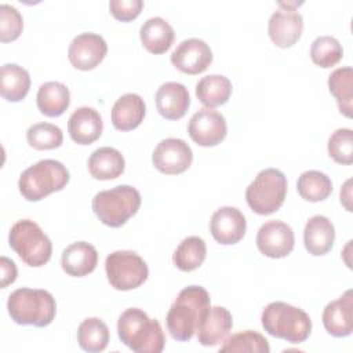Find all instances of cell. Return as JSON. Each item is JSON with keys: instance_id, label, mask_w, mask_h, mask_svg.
I'll return each instance as SVG.
<instances>
[{"instance_id": "1", "label": "cell", "mask_w": 353, "mask_h": 353, "mask_svg": "<svg viewBox=\"0 0 353 353\" xmlns=\"http://www.w3.org/2000/svg\"><path fill=\"white\" fill-rule=\"evenodd\" d=\"M210 306L211 299L205 288L189 285L181 290L165 317L171 336L181 342L192 339L201 316Z\"/></svg>"}, {"instance_id": "2", "label": "cell", "mask_w": 353, "mask_h": 353, "mask_svg": "<svg viewBox=\"0 0 353 353\" xmlns=\"http://www.w3.org/2000/svg\"><path fill=\"white\" fill-rule=\"evenodd\" d=\"M120 341L137 353H160L165 345V336L160 323L138 307L124 310L117 321Z\"/></svg>"}, {"instance_id": "3", "label": "cell", "mask_w": 353, "mask_h": 353, "mask_svg": "<svg viewBox=\"0 0 353 353\" xmlns=\"http://www.w3.org/2000/svg\"><path fill=\"white\" fill-rule=\"evenodd\" d=\"M7 310L17 324L46 327L57 313L55 298L46 290L18 288L7 299Z\"/></svg>"}, {"instance_id": "4", "label": "cell", "mask_w": 353, "mask_h": 353, "mask_svg": "<svg viewBox=\"0 0 353 353\" xmlns=\"http://www.w3.org/2000/svg\"><path fill=\"white\" fill-rule=\"evenodd\" d=\"M265 331L291 343L305 342L312 331V320L301 307L276 301L270 302L261 316Z\"/></svg>"}, {"instance_id": "5", "label": "cell", "mask_w": 353, "mask_h": 353, "mask_svg": "<svg viewBox=\"0 0 353 353\" xmlns=\"http://www.w3.org/2000/svg\"><path fill=\"white\" fill-rule=\"evenodd\" d=\"M69 178V171L61 161L44 159L21 174L18 188L26 200L39 201L50 193L62 190Z\"/></svg>"}, {"instance_id": "6", "label": "cell", "mask_w": 353, "mask_h": 353, "mask_svg": "<svg viewBox=\"0 0 353 353\" xmlns=\"http://www.w3.org/2000/svg\"><path fill=\"white\" fill-rule=\"evenodd\" d=\"M91 205L94 214L103 225L120 228L139 210L141 193L131 185H119L98 192Z\"/></svg>"}, {"instance_id": "7", "label": "cell", "mask_w": 353, "mask_h": 353, "mask_svg": "<svg viewBox=\"0 0 353 353\" xmlns=\"http://www.w3.org/2000/svg\"><path fill=\"white\" fill-rule=\"evenodd\" d=\"M10 247L29 266L40 268L46 265L52 254V244L41 228L30 221H17L8 233Z\"/></svg>"}, {"instance_id": "8", "label": "cell", "mask_w": 353, "mask_h": 353, "mask_svg": "<svg viewBox=\"0 0 353 353\" xmlns=\"http://www.w3.org/2000/svg\"><path fill=\"white\" fill-rule=\"evenodd\" d=\"M285 194V175L277 168H265L248 185L245 200L255 214L270 215L283 205Z\"/></svg>"}, {"instance_id": "9", "label": "cell", "mask_w": 353, "mask_h": 353, "mask_svg": "<svg viewBox=\"0 0 353 353\" xmlns=\"http://www.w3.org/2000/svg\"><path fill=\"white\" fill-rule=\"evenodd\" d=\"M105 270L110 285L128 291L143 284L149 276L146 262L134 251H114L106 256Z\"/></svg>"}, {"instance_id": "10", "label": "cell", "mask_w": 353, "mask_h": 353, "mask_svg": "<svg viewBox=\"0 0 353 353\" xmlns=\"http://www.w3.org/2000/svg\"><path fill=\"white\" fill-rule=\"evenodd\" d=\"M152 161L160 172L176 175L190 167L193 161V152L183 139L165 138L154 148Z\"/></svg>"}, {"instance_id": "11", "label": "cell", "mask_w": 353, "mask_h": 353, "mask_svg": "<svg viewBox=\"0 0 353 353\" xmlns=\"http://www.w3.org/2000/svg\"><path fill=\"white\" fill-rule=\"evenodd\" d=\"M188 132L197 145L208 148L215 146L225 139L228 125L223 114L214 109L203 108L190 117Z\"/></svg>"}, {"instance_id": "12", "label": "cell", "mask_w": 353, "mask_h": 353, "mask_svg": "<svg viewBox=\"0 0 353 353\" xmlns=\"http://www.w3.org/2000/svg\"><path fill=\"white\" fill-rule=\"evenodd\" d=\"M106 52L108 44L105 39L97 33L85 32L70 41L68 58L76 69L91 70L103 61Z\"/></svg>"}, {"instance_id": "13", "label": "cell", "mask_w": 353, "mask_h": 353, "mask_svg": "<svg viewBox=\"0 0 353 353\" xmlns=\"http://www.w3.org/2000/svg\"><path fill=\"white\" fill-rule=\"evenodd\" d=\"M294 232L283 221L265 222L256 233V247L269 258L287 256L294 250Z\"/></svg>"}, {"instance_id": "14", "label": "cell", "mask_w": 353, "mask_h": 353, "mask_svg": "<svg viewBox=\"0 0 353 353\" xmlns=\"http://www.w3.org/2000/svg\"><path fill=\"white\" fill-rule=\"evenodd\" d=\"M212 62V51L201 39H186L181 41L171 54V63L188 74L203 73Z\"/></svg>"}, {"instance_id": "15", "label": "cell", "mask_w": 353, "mask_h": 353, "mask_svg": "<svg viewBox=\"0 0 353 353\" xmlns=\"http://www.w3.org/2000/svg\"><path fill=\"white\" fill-rule=\"evenodd\" d=\"M302 30L303 18L296 10L281 7L269 18V37L280 48H288L294 46L299 40Z\"/></svg>"}, {"instance_id": "16", "label": "cell", "mask_w": 353, "mask_h": 353, "mask_svg": "<svg viewBox=\"0 0 353 353\" xmlns=\"http://www.w3.org/2000/svg\"><path fill=\"white\" fill-rule=\"evenodd\" d=\"M247 229V221L243 212L236 207H221L218 208L210 222V230L212 237L225 245L239 243Z\"/></svg>"}, {"instance_id": "17", "label": "cell", "mask_w": 353, "mask_h": 353, "mask_svg": "<svg viewBox=\"0 0 353 353\" xmlns=\"http://www.w3.org/2000/svg\"><path fill=\"white\" fill-rule=\"evenodd\" d=\"M233 327L230 312L223 306H210L201 316L196 334L203 346H215L226 338Z\"/></svg>"}, {"instance_id": "18", "label": "cell", "mask_w": 353, "mask_h": 353, "mask_svg": "<svg viewBox=\"0 0 353 353\" xmlns=\"http://www.w3.org/2000/svg\"><path fill=\"white\" fill-rule=\"evenodd\" d=\"M323 324L327 332L343 338L353 331V294L347 290L342 296L331 301L323 310Z\"/></svg>"}, {"instance_id": "19", "label": "cell", "mask_w": 353, "mask_h": 353, "mask_svg": "<svg viewBox=\"0 0 353 353\" xmlns=\"http://www.w3.org/2000/svg\"><path fill=\"white\" fill-rule=\"evenodd\" d=\"M103 130L101 114L88 106L76 109L68 120V131L70 138L79 145H90L95 142Z\"/></svg>"}, {"instance_id": "20", "label": "cell", "mask_w": 353, "mask_h": 353, "mask_svg": "<svg viewBox=\"0 0 353 353\" xmlns=\"http://www.w3.org/2000/svg\"><path fill=\"white\" fill-rule=\"evenodd\" d=\"M190 105L188 88L176 81L161 84L156 92V108L167 120H178L185 116Z\"/></svg>"}, {"instance_id": "21", "label": "cell", "mask_w": 353, "mask_h": 353, "mask_svg": "<svg viewBox=\"0 0 353 353\" xmlns=\"http://www.w3.org/2000/svg\"><path fill=\"white\" fill-rule=\"evenodd\" d=\"M98 263L97 248L87 241H77L68 245L61 256L62 269L73 277H83L94 272Z\"/></svg>"}, {"instance_id": "22", "label": "cell", "mask_w": 353, "mask_h": 353, "mask_svg": "<svg viewBox=\"0 0 353 353\" xmlns=\"http://www.w3.org/2000/svg\"><path fill=\"white\" fill-rule=\"evenodd\" d=\"M335 240V228L324 215L309 218L303 230V243L309 254L314 256L325 255L331 251Z\"/></svg>"}, {"instance_id": "23", "label": "cell", "mask_w": 353, "mask_h": 353, "mask_svg": "<svg viewBox=\"0 0 353 353\" xmlns=\"http://www.w3.org/2000/svg\"><path fill=\"white\" fill-rule=\"evenodd\" d=\"M146 113L143 99L134 92L121 95L112 108V124L116 130L130 131L137 128Z\"/></svg>"}, {"instance_id": "24", "label": "cell", "mask_w": 353, "mask_h": 353, "mask_svg": "<svg viewBox=\"0 0 353 353\" xmlns=\"http://www.w3.org/2000/svg\"><path fill=\"white\" fill-rule=\"evenodd\" d=\"M90 174L99 181H109L120 176L124 172L123 154L110 146H102L91 153L87 161Z\"/></svg>"}, {"instance_id": "25", "label": "cell", "mask_w": 353, "mask_h": 353, "mask_svg": "<svg viewBox=\"0 0 353 353\" xmlns=\"http://www.w3.org/2000/svg\"><path fill=\"white\" fill-rule=\"evenodd\" d=\"M139 37L149 52L164 54L171 47L175 33L172 26L164 18L152 17L142 23Z\"/></svg>"}, {"instance_id": "26", "label": "cell", "mask_w": 353, "mask_h": 353, "mask_svg": "<svg viewBox=\"0 0 353 353\" xmlns=\"http://www.w3.org/2000/svg\"><path fill=\"white\" fill-rule=\"evenodd\" d=\"M36 102L39 110L48 117L61 116L70 103L69 88L59 81H47L40 85Z\"/></svg>"}, {"instance_id": "27", "label": "cell", "mask_w": 353, "mask_h": 353, "mask_svg": "<svg viewBox=\"0 0 353 353\" xmlns=\"http://www.w3.org/2000/svg\"><path fill=\"white\" fill-rule=\"evenodd\" d=\"M30 88L29 72L17 63H4L0 69V94L10 102L23 99Z\"/></svg>"}, {"instance_id": "28", "label": "cell", "mask_w": 353, "mask_h": 353, "mask_svg": "<svg viewBox=\"0 0 353 353\" xmlns=\"http://www.w3.org/2000/svg\"><path fill=\"white\" fill-rule=\"evenodd\" d=\"M232 94V83L226 76L208 74L201 77L196 84V97L199 101L212 109L228 102Z\"/></svg>"}, {"instance_id": "29", "label": "cell", "mask_w": 353, "mask_h": 353, "mask_svg": "<svg viewBox=\"0 0 353 353\" xmlns=\"http://www.w3.org/2000/svg\"><path fill=\"white\" fill-rule=\"evenodd\" d=\"M328 90L335 97L339 112L352 117L353 110V69L343 66L335 69L328 77Z\"/></svg>"}, {"instance_id": "30", "label": "cell", "mask_w": 353, "mask_h": 353, "mask_svg": "<svg viewBox=\"0 0 353 353\" xmlns=\"http://www.w3.org/2000/svg\"><path fill=\"white\" fill-rule=\"evenodd\" d=\"M109 338L108 325L98 317L84 319L77 328V342L83 350L90 353L105 350Z\"/></svg>"}, {"instance_id": "31", "label": "cell", "mask_w": 353, "mask_h": 353, "mask_svg": "<svg viewBox=\"0 0 353 353\" xmlns=\"http://www.w3.org/2000/svg\"><path fill=\"white\" fill-rule=\"evenodd\" d=\"M207 255V247L201 237L189 236L181 241L172 254L174 265L182 272H192L201 266Z\"/></svg>"}, {"instance_id": "32", "label": "cell", "mask_w": 353, "mask_h": 353, "mask_svg": "<svg viewBox=\"0 0 353 353\" xmlns=\"http://www.w3.org/2000/svg\"><path fill=\"white\" fill-rule=\"evenodd\" d=\"M299 196L312 203L325 200L332 192V182L330 176L317 170H309L299 175L296 182Z\"/></svg>"}, {"instance_id": "33", "label": "cell", "mask_w": 353, "mask_h": 353, "mask_svg": "<svg viewBox=\"0 0 353 353\" xmlns=\"http://www.w3.org/2000/svg\"><path fill=\"white\" fill-rule=\"evenodd\" d=\"M219 352H254V353H269L270 346L268 339L256 331H241L229 336Z\"/></svg>"}, {"instance_id": "34", "label": "cell", "mask_w": 353, "mask_h": 353, "mask_svg": "<svg viewBox=\"0 0 353 353\" xmlns=\"http://www.w3.org/2000/svg\"><path fill=\"white\" fill-rule=\"evenodd\" d=\"M343 57L341 43L332 36H319L310 47V58L320 68H331L336 65Z\"/></svg>"}, {"instance_id": "35", "label": "cell", "mask_w": 353, "mask_h": 353, "mask_svg": "<svg viewBox=\"0 0 353 353\" xmlns=\"http://www.w3.org/2000/svg\"><path fill=\"white\" fill-rule=\"evenodd\" d=\"M28 143L37 150L57 149L63 142L62 130L51 123H36L26 131Z\"/></svg>"}, {"instance_id": "36", "label": "cell", "mask_w": 353, "mask_h": 353, "mask_svg": "<svg viewBox=\"0 0 353 353\" xmlns=\"http://www.w3.org/2000/svg\"><path fill=\"white\" fill-rule=\"evenodd\" d=\"M330 157L339 163L349 165L353 163V131L350 128H338L328 138L327 143Z\"/></svg>"}, {"instance_id": "37", "label": "cell", "mask_w": 353, "mask_h": 353, "mask_svg": "<svg viewBox=\"0 0 353 353\" xmlns=\"http://www.w3.org/2000/svg\"><path fill=\"white\" fill-rule=\"evenodd\" d=\"M23 28V19L19 11L10 4H0V40L12 41L19 37Z\"/></svg>"}, {"instance_id": "38", "label": "cell", "mask_w": 353, "mask_h": 353, "mask_svg": "<svg viewBox=\"0 0 353 353\" xmlns=\"http://www.w3.org/2000/svg\"><path fill=\"white\" fill-rule=\"evenodd\" d=\"M143 8L142 0H110L109 10L112 15L123 22L135 19Z\"/></svg>"}, {"instance_id": "39", "label": "cell", "mask_w": 353, "mask_h": 353, "mask_svg": "<svg viewBox=\"0 0 353 353\" xmlns=\"http://www.w3.org/2000/svg\"><path fill=\"white\" fill-rule=\"evenodd\" d=\"M0 268H1V288H6L8 284L14 283L17 279V266L14 261L8 259L7 256L0 258Z\"/></svg>"}]
</instances>
